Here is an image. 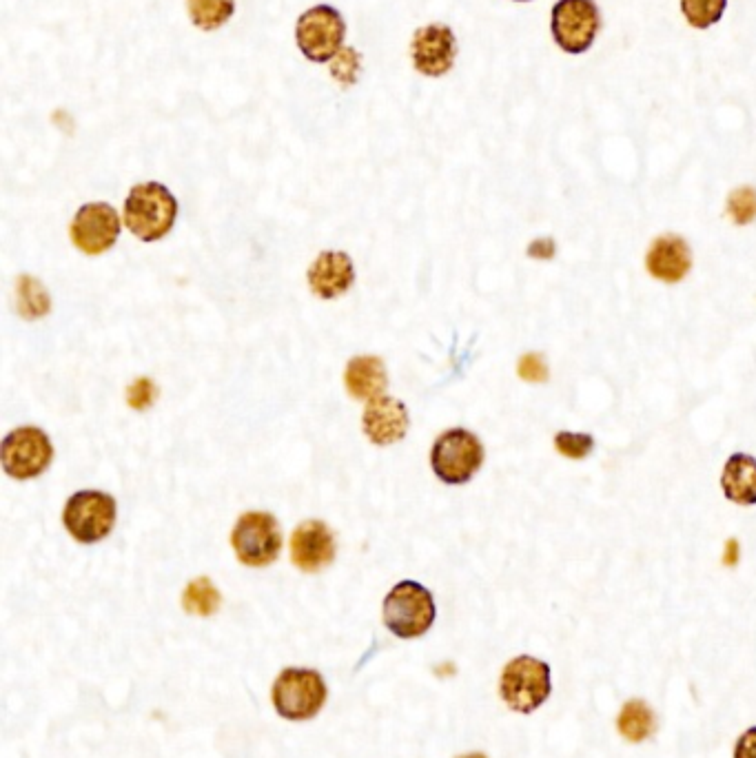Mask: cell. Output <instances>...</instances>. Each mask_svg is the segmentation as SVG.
Segmentation results:
<instances>
[{"label": "cell", "mask_w": 756, "mask_h": 758, "mask_svg": "<svg viewBox=\"0 0 756 758\" xmlns=\"http://www.w3.org/2000/svg\"><path fill=\"white\" fill-rule=\"evenodd\" d=\"M408 426H411V419H408V411L400 399L377 395L369 399V404L364 408L362 428L375 446L402 442L408 433Z\"/></svg>", "instance_id": "5bb4252c"}, {"label": "cell", "mask_w": 756, "mask_h": 758, "mask_svg": "<svg viewBox=\"0 0 756 758\" xmlns=\"http://www.w3.org/2000/svg\"><path fill=\"white\" fill-rule=\"evenodd\" d=\"M728 213L737 224H750L756 218V191L750 187L732 191L728 200Z\"/></svg>", "instance_id": "cb8c5ba5"}, {"label": "cell", "mask_w": 756, "mask_h": 758, "mask_svg": "<svg viewBox=\"0 0 756 758\" xmlns=\"http://www.w3.org/2000/svg\"><path fill=\"white\" fill-rule=\"evenodd\" d=\"M346 391H349L355 399H373L382 395L386 388V368L380 357L362 355L353 357L346 366Z\"/></svg>", "instance_id": "ac0fdd59"}, {"label": "cell", "mask_w": 756, "mask_h": 758, "mask_svg": "<svg viewBox=\"0 0 756 758\" xmlns=\"http://www.w3.org/2000/svg\"><path fill=\"white\" fill-rule=\"evenodd\" d=\"M231 546L244 566H271L282 550L278 519L271 512H244L231 532Z\"/></svg>", "instance_id": "52a82bcc"}, {"label": "cell", "mask_w": 756, "mask_h": 758, "mask_svg": "<svg viewBox=\"0 0 756 758\" xmlns=\"http://www.w3.org/2000/svg\"><path fill=\"white\" fill-rule=\"evenodd\" d=\"M728 0H681V12L694 29H708L717 25Z\"/></svg>", "instance_id": "603a6c76"}, {"label": "cell", "mask_w": 756, "mask_h": 758, "mask_svg": "<svg viewBox=\"0 0 756 758\" xmlns=\"http://www.w3.org/2000/svg\"><path fill=\"white\" fill-rule=\"evenodd\" d=\"M76 249L85 255H100L114 247L120 235V218L107 202H89L80 207L69 227Z\"/></svg>", "instance_id": "8fae6325"}, {"label": "cell", "mask_w": 756, "mask_h": 758, "mask_svg": "<svg viewBox=\"0 0 756 758\" xmlns=\"http://www.w3.org/2000/svg\"><path fill=\"white\" fill-rule=\"evenodd\" d=\"M517 373L521 379H526V382H546L548 379V368H546L544 357L537 355V353H530V355L521 357L519 366H517Z\"/></svg>", "instance_id": "83f0119b"}, {"label": "cell", "mask_w": 756, "mask_h": 758, "mask_svg": "<svg viewBox=\"0 0 756 758\" xmlns=\"http://www.w3.org/2000/svg\"><path fill=\"white\" fill-rule=\"evenodd\" d=\"M592 446H595V439H592L588 433H559L555 437V448L559 450L564 457L570 459H584L590 455Z\"/></svg>", "instance_id": "d4e9b609"}, {"label": "cell", "mask_w": 756, "mask_h": 758, "mask_svg": "<svg viewBox=\"0 0 756 758\" xmlns=\"http://www.w3.org/2000/svg\"><path fill=\"white\" fill-rule=\"evenodd\" d=\"M49 295L45 291V286L38 280L29 278V275H23L18 280V311L27 320H38V317H45L49 313Z\"/></svg>", "instance_id": "7402d4cb"}, {"label": "cell", "mask_w": 756, "mask_h": 758, "mask_svg": "<svg viewBox=\"0 0 756 758\" xmlns=\"http://www.w3.org/2000/svg\"><path fill=\"white\" fill-rule=\"evenodd\" d=\"M191 23L202 32L220 29L236 12V0H187Z\"/></svg>", "instance_id": "ffe728a7"}, {"label": "cell", "mask_w": 756, "mask_h": 758, "mask_svg": "<svg viewBox=\"0 0 756 758\" xmlns=\"http://www.w3.org/2000/svg\"><path fill=\"white\" fill-rule=\"evenodd\" d=\"M457 40L451 27L428 25L417 29L411 43V58L415 69L424 76H444L455 65Z\"/></svg>", "instance_id": "7c38bea8"}, {"label": "cell", "mask_w": 756, "mask_h": 758, "mask_svg": "<svg viewBox=\"0 0 756 758\" xmlns=\"http://www.w3.org/2000/svg\"><path fill=\"white\" fill-rule=\"evenodd\" d=\"M517 3H528V0H517Z\"/></svg>", "instance_id": "1f68e13d"}, {"label": "cell", "mask_w": 756, "mask_h": 758, "mask_svg": "<svg viewBox=\"0 0 756 758\" xmlns=\"http://www.w3.org/2000/svg\"><path fill=\"white\" fill-rule=\"evenodd\" d=\"M459 758H488V756L479 754V752H473V754H464V756H459Z\"/></svg>", "instance_id": "4dcf8cb0"}, {"label": "cell", "mask_w": 756, "mask_h": 758, "mask_svg": "<svg viewBox=\"0 0 756 758\" xmlns=\"http://www.w3.org/2000/svg\"><path fill=\"white\" fill-rule=\"evenodd\" d=\"M63 521L78 544H98L116 526V499L100 490H80L67 499Z\"/></svg>", "instance_id": "8992f818"}, {"label": "cell", "mask_w": 756, "mask_h": 758, "mask_svg": "<svg viewBox=\"0 0 756 758\" xmlns=\"http://www.w3.org/2000/svg\"><path fill=\"white\" fill-rule=\"evenodd\" d=\"M178 218V200L160 182L136 184L125 200L127 229L142 242H156L173 229Z\"/></svg>", "instance_id": "6da1fadb"}, {"label": "cell", "mask_w": 756, "mask_h": 758, "mask_svg": "<svg viewBox=\"0 0 756 758\" xmlns=\"http://www.w3.org/2000/svg\"><path fill=\"white\" fill-rule=\"evenodd\" d=\"M435 601L422 583L400 581L384 599V626L397 639H417L431 630Z\"/></svg>", "instance_id": "7a4b0ae2"}, {"label": "cell", "mask_w": 756, "mask_h": 758, "mask_svg": "<svg viewBox=\"0 0 756 758\" xmlns=\"http://www.w3.org/2000/svg\"><path fill=\"white\" fill-rule=\"evenodd\" d=\"M357 69H360V56L355 54V49L346 47L333 60L331 74L335 80H340L342 85H351L357 80Z\"/></svg>", "instance_id": "484cf974"}, {"label": "cell", "mask_w": 756, "mask_h": 758, "mask_svg": "<svg viewBox=\"0 0 756 758\" xmlns=\"http://www.w3.org/2000/svg\"><path fill=\"white\" fill-rule=\"evenodd\" d=\"M734 758H756V727H750L739 736L734 745Z\"/></svg>", "instance_id": "f1b7e54d"}, {"label": "cell", "mask_w": 756, "mask_h": 758, "mask_svg": "<svg viewBox=\"0 0 756 758\" xmlns=\"http://www.w3.org/2000/svg\"><path fill=\"white\" fill-rule=\"evenodd\" d=\"M291 559L302 572H320L335 559V537L318 519H309L293 530Z\"/></svg>", "instance_id": "4fadbf2b"}, {"label": "cell", "mask_w": 756, "mask_h": 758, "mask_svg": "<svg viewBox=\"0 0 756 758\" xmlns=\"http://www.w3.org/2000/svg\"><path fill=\"white\" fill-rule=\"evenodd\" d=\"M51 459H54V446H51L43 430L36 426L12 430L0 446V462H3L5 473L18 481L43 475Z\"/></svg>", "instance_id": "9c48e42d"}, {"label": "cell", "mask_w": 756, "mask_h": 758, "mask_svg": "<svg viewBox=\"0 0 756 758\" xmlns=\"http://www.w3.org/2000/svg\"><path fill=\"white\" fill-rule=\"evenodd\" d=\"M646 266L652 273V278L668 284L681 282L692 266L688 244L683 242L679 235H661V238L652 242Z\"/></svg>", "instance_id": "2e32d148"}, {"label": "cell", "mask_w": 756, "mask_h": 758, "mask_svg": "<svg viewBox=\"0 0 756 758\" xmlns=\"http://www.w3.org/2000/svg\"><path fill=\"white\" fill-rule=\"evenodd\" d=\"M550 665L528 654L515 657L502 670L499 694L510 710L530 714L541 708L550 696Z\"/></svg>", "instance_id": "277c9868"}, {"label": "cell", "mask_w": 756, "mask_h": 758, "mask_svg": "<svg viewBox=\"0 0 756 758\" xmlns=\"http://www.w3.org/2000/svg\"><path fill=\"white\" fill-rule=\"evenodd\" d=\"M601 16L595 0H559L553 7V38L566 54H584L595 43Z\"/></svg>", "instance_id": "30bf717a"}, {"label": "cell", "mask_w": 756, "mask_h": 758, "mask_svg": "<svg viewBox=\"0 0 756 758\" xmlns=\"http://www.w3.org/2000/svg\"><path fill=\"white\" fill-rule=\"evenodd\" d=\"M326 683L320 672L309 668H286L273 683V708L286 721H309L324 708Z\"/></svg>", "instance_id": "3957f363"}, {"label": "cell", "mask_w": 756, "mask_h": 758, "mask_svg": "<svg viewBox=\"0 0 756 758\" xmlns=\"http://www.w3.org/2000/svg\"><path fill=\"white\" fill-rule=\"evenodd\" d=\"M355 282V266L344 251H324L309 269L311 291L322 300H333L351 289Z\"/></svg>", "instance_id": "9a60e30c"}, {"label": "cell", "mask_w": 756, "mask_h": 758, "mask_svg": "<svg viewBox=\"0 0 756 758\" xmlns=\"http://www.w3.org/2000/svg\"><path fill=\"white\" fill-rule=\"evenodd\" d=\"M655 712L650 710L648 703L643 701H628L621 708V714L617 719V727L621 736L630 743H641L655 732Z\"/></svg>", "instance_id": "d6986e66"}, {"label": "cell", "mask_w": 756, "mask_h": 758, "mask_svg": "<svg viewBox=\"0 0 756 758\" xmlns=\"http://www.w3.org/2000/svg\"><path fill=\"white\" fill-rule=\"evenodd\" d=\"M156 395L158 388L149 377H140L127 388V402L134 411H147V408L156 402Z\"/></svg>", "instance_id": "4316f807"}, {"label": "cell", "mask_w": 756, "mask_h": 758, "mask_svg": "<svg viewBox=\"0 0 756 758\" xmlns=\"http://www.w3.org/2000/svg\"><path fill=\"white\" fill-rule=\"evenodd\" d=\"M182 606H185L189 614H196V617H211V614H216L220 610L222 597L218 588L211 583V579L198 577L185 588V594H182Z\"/></svg>", "instance_id": "44dd1931"}, {"label": "cell", "mask_w": 756, "mask_h": 758, "mask_svg": "<svg viewBox=\"0 0 756 758\" xmlns=\"http://www.w3.org/2000/svg\"><path fill=\"white\" fill-rule=\"evenodd\" d=\"M344 18L329 5L306 9L295 25V40L311 63H329L342 51Z\"/></svg>", "instance_id": "ba28073f"}, {"label": "cell", "mask_w": 756, "mask_h": 758, "mask_svg": "<svg viewBox=\"0 0 756 758\" xmlns=\"http://www.w3.org/2000/svg\"><path fill=\"white\" fill-rule=\"evenodd\" d=\"M721 488L725 497L739 506L756 504V459L737 453L723 468Z\"/></svg>", "instance_id": "e0dca14e"}, {"label": "cell", "mask_w": 756, "mask_h": 758, "mask_svg": "<svg viewBox=\"0 0 756 758\" xmlns=\"http://www.w3.org/2000/svg\"><path fill=\"white\" fill-rule=\"evenodd\" d=\"M484 464V446L464 428H451L439 435L431 450L435 475L448 486H462L471 481Z\"/></svg>", "instance_id": "5b68a950"}, {"label": "cell", "mask_w": 756, "mask_h": 758, "mask_svg": "<svg viewBox=\"0 0 756 758\" xmlns=\"http://www.w3.org/2000/svg\"><path fill=\"white\" fill-rule=\"evenodd\" d=\"M528 255L535 260H550L555 255V242L553 238H539L535 242H530Z\"/></svg>", "instance_id": "f546056e"}]
</instances>
